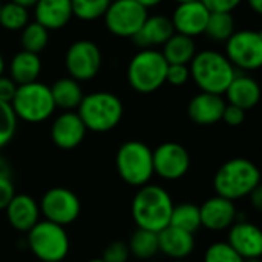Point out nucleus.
<instances>
[{"label":"nucleus","mask_w":262,"mask_h":262,"mask_svg":"<svg viewBox=\"0 0 262 262\" xmlns=\"http://www.w3.org/2000/svg\"><path fill=\"white\" fill-rule=\"evenodd\" d=\"M173 203L170 195L160 186L140 187L132 200V216L138 229L161 232L169 226Z\"/></svg>","instance_id":"1"},{"label":"nucleus","mask_w":262,"mask_h":262,"mask_svg":"<svg viewBox=\"0 0 262 262\" xmlns=\"http://www.w3.org/2000/svg\"><path fill=\"white\" fill-rule=\"evenodd\" d=\"M261 186V172L258 166L247 158H233L226 161L213 177L216 195L236 201L249 196Z\"/></svg>","instance_id":"2"},{"label":"nucleus","mask_w":262,"mask_h":262,"mask_svg":"<svg viewBox=\"0 0 262 262\" xmlns=\"http://www.w3.org/2000/svg\"><path fill=\"white\" fill-rule=\"evenodd\" d=\"M190 77L201 92L223 95L236 75L235 66L216 51H201L189 63Z\"/></svg>","instance_id":"3"},{"label":"nucleus","mask_w":262,"mask_h":262,"mask_svg":"<svg viewBox=\"0 0 262 262\" xmlns=\"http://www.w3.org/2000/svg\"><path fill=\"white\" fill-rule=\"evenodd\" d=\"M78 117L88 130L104 134L118 126L123 118V103L111 92H92L83 95L78 104Z\"/></svg>","instance_id":"4"},{"label":"nucleus","mask_w":262,"mask_h":262,"mask_svg":"<svg viewBox=\"0 0 262 262\" xmlns=\"http://www.w3.org/2000/svg\"><path fill=\"white\" fill-rule=\"evenodd\" d=\"M167 61L160 51L141 49L127 66V80L134 91L152 94L166 83Z\"/></svg>","instance_id":"5"},{"label":"nucleus","mask_w":262,"mask_h":262,"mask_svg":"<svg viewBox=\"0 0 262 262\" xmlns=\"http://www.w3.org/2000/svg\"><path fill=\"white\" fill-rule=\"evenodd\" d=\"M115 166L124 183L134 187H143L154 175L152 150L141 141H126L117 152Z\"/></svg>","instance_id":"6"},{"label":"nucleus","mask_w":262,"mask_h":262,"mask_svg":"<svg viewBox=\"0 0 262 262\" xmlns=\"http://www.w3.org/2000/svg\"><path fill=\"white\" fill-rule=\"evenodd\" d=\"M9 104L15 117L26 123H41L55 111L49 86L40 81L17 86L14 98Z\"/></svg>","instance_id":"7"},{"label":"nucleus","mask_w":262,"mask_h":262,"mask_svg":"<svg viewBox=\"0 0 262 262\" xmlns=\"http://www.w3.org/2000/svg\"><path fill=\"white\" fill-rule=\"evenodd\" d=\"M28 246L41 262L63 261L69 253V238L64 227L51 221H38L28 232Z\"/></svg>","instance_id":"8"},{"label":"nucleus","mask_w":262,"mask_h":262,"mask_svg":"<svg viewBox=\"0 0 262 262\" xmlns=\"http://www.w3.org/2000/svg\"><path fill=\"white\" fill-rule=\"evenodd\" d=\"M103 17L111 34L132 38L149 15L147 9L135 0H112Z\"/></svg>","instance_id":"9"},{"label":"nucleus","mask_w":262,"mask_h":262,"mask_svg":"<svg viewBox=\"0 0 262 262\" xmlns=\"http://www.w3.org/2000/svg\"><path fill=\"white\" fill-rule=\"evenodd\" d=\"M226 43V57L233 66L244 71H256L262 66V34L259 31H235Z\"/></svg>","instance_id":"10"},{"label":"nucleus","mask_w":262,"mask_h":262,"mask_svg":"<svg viewBox=\"0 0 262 262\" xmlns=\"http://www.w3.org/2000/svg\"><path fill=\"white\" fill-rule=\"evenodd\" d=\"M103 57L100 48L91 40L74 41L64 55V64L71 78L80 81L92 80L101 68Z\"/></svg>","instance_id":"11"},{"label":"nucleus","mask_w":262,"mask_h":262,"mask_svg":"<svg viewBox=\"0 0 262 262\" xmlns=\"http://www.w3.org/2000/svg\"><path fill=\"white\" fill-rule=\"evenodd\" d=\"M46 221L58 224L61 227L72 224L81 212V204L78 196L66 187L49 189L38 206Z\"/></svg>","instance_id":"12"},{"label":"nucleus","mask_w":262,"mask_h":262,"mask_svg":"<svg viewBox=\"0 0 262 262\" xmlns=\"http://www.w3.org/2000/svg\"><path fill=\"white\" fill-rule=\"evenodd\" d=\"M152 163L154 173L167 181H175L189 172L190 155L183 144L167 141L152 150Z\"/></svg>","instance_id":"13"},{"label":"nucleus","mask_w":262,"mask_h":262,"mask_svg":"<svg viewBox=\"0 0 262 262\" xmlns=\"http://www.w3.org/2000/svg\"><path fill=\"white\" fill-rule=\"evenodd\" d=\"M210 11L203 5L201 0L180 3L173 12L172 25L177 34L195 37L204 34Z\"/></svg>","instance_id":"14"},{"label":"nucleus","mask_w":262,"mask_h":262,"mask_svg":"<svg viewBox=\"0 0 262 262\" xmlns=\"http://www.w3.org/2000/svg\"><path fill=\"white\" fill-rule=\"evenodd\" d=\"M244 261L259 259L262 256V233L258 226L238 221L230 226L227 243Z\"/></svg>","instance_id":"15"},{"label":"nucleus","mask_w":262,"mask_h":262,"mask_svg":"<svg viewBox=\"0 0 262 262\" xmlns=\"http://www.w3.org/2000/svg\"><path fill=\"white\" fill-rule=\"evenodd\" d=\"M86 130L88 129L84 127L78 114L66 111L54 120L51 126V140L57 147L63 150H71L81 144Z\"/></svg>","instance_id":"16"},{"label":"nucleus","mask_w":262,"mask_h":262,"mask_svg":"<svg viewBox=\"0 0 262 262\" xmlns=\"http://www.w3.org/2000/svg\"><path fill=\"white\" fill-rule=\"evenodd\" d=\"M200 216L201 227L213 232H221L230 229V226L235 223L236 207L233 201L216 195L204 201V204L200 207Z\"/></svg>","instance_id":"17"},{"label":"nucleus","mask_w":262,"mask_h":262,"mask_svg":"<svg viewBox=\"0 0 262 262\" xmlns=\"http://www.w3.org/2000/svg\"><path fill=\"white\" fill-rule=\"evenodd\" d=\"M224 107H226V101L223 95L200 92L190 100L187 106V115L196 124L210 126L221 121Z\"/></svg>","instance_id":"18"},{"label":"nucleus","mask_w":262,"mask_h":262,"mask_svg":"<svg viewBox=\"0 0 262 262\" xmlns=\"http://www.w3.org/2000/svg\"><path fill=\"white\" fill-rule=\"evenodd\" d=\"M5 210L9 224L18 232H29L38 223L40 207L37 201L29 195H14Z\"/></svg>","instance_id":"19"},{"label":"nucleus","mask_w":262,"mask_h":262,"mask_svg":"<svg viewBox=\"0 0 262 262\" xmlns=\"http://www.w3.org/2000/svg\"><path fill=\"white\" fill-rule=\"evenodd\" d=\"M173 34L175 29L170 18L164 15H152L146 18L141 29L132 37V40L140 48L150 49V46L164 45Z\"/></svg>","instance_id":"20"},{"label":"nucleus","mask_w":262,"mask_h":262,"mask_svg":"<svg viewBox=\"0 0 262 262\" xmlns=\"http://www.w3.org/2000/svg\"><path fill=\"white\" fill-rule=\"evenodd\" d=\"M34 8L35 21L48 31L64 28L72 17L71 0H37Z\"/></svg>","instance_id":"21"},{"label":"nucleus","mask_w":262,"mask_h":262,"mask_svg":"<svg viewBox=\"0 0 262 262\" xmlns=\"http://www.w3.org/2000/svg\"><path fill=\"white\" fill-rule=\"evenodd\" d=\"M195 249L193 235L172 226H167L158 232V250L169 258L180 261L187 258Z\"/></svg>","instance_id":"22"},{"label":"nucleus","mask_w":262,"mask_h":262,"mask_svg":"<svg viewBox=\"0 0 262 262\" xmlns=\"http://www.w3.org/2000/svg\"><path fill=\"white\" fill-rule=\"evenodd\" d=\"M229 104L238 106L243 111L252 109L259 103L261 98V88L258 81L249 75H235L232 83L226 91Z\"/></svg>","instance_id":"23"},{"label":"nucleus","mask_w":262,"mask_h":262,"mask_svg":"<svg viewBox=\"0 0 262 262\" xmlns=\"http://www.w3.org/2000/svg\"><path fill=\"white\" fill-rule=\"evenodd\" d=\"M41 71V61L37 54L20 51L17 52L9 64V74L11 78L17 86L28 84L32 81H37V77Z\"/></svg>","instance_id":"24"},{"label":"nucleus","mask_w":262,"mask_h":262,"mask_svg":"<svg viewBox=\"0 0 262 262\" xmlns=\"http://www.w3.org/2000/svg\"><path fill=\"white\" fill-rule=\"evenodd\" d=\"M49 89H51V95H52L55 107L72 111L78 107V104L83 100V91L78 81L71 77L58 78Z\"/></svg>","instance_id":"25"},{"label":"nucleus","mask_w":262,"mask_h":262,"mask_svg":"<svg viewBox=\"0 0 262 262\" xmlns=\"http://www.w3.org/2000/svg\"><path fill=\"white\" fill-rule=\"evenodd\" d=\"M163 46L161 54L167 64H189L195 57V41L192 37L175 32Z\"/></svg>","instance_id":"26"},{"label":"nucleus","mask_w":262,"mask_h":262,"mask_svg":"<svg viewBox=\"0 0 262 262\" xmlns=\"http://www.w3.org/2000/svg\"><path fill=\"white\" fill-rule=\"evenodd\" d=\"M169 226L189 232V233H195L200 227H201V216H200V207L190 203H184V204H178L173 206L172 213H170V221Z\"/></svg>","instance_id":"27"},{"label":"nucleus","mask_w":262,"mask_h":262,"mask_svg":"<svg viewBox=\"0 0 262 262\" xmlns=\"http://www.w3.org/2000/svg\"><path fill=\"white\" fill-rule=\"evenodd\" d=\"M129 252L138 258V259H150L152 256H155L160 250H158V233L150 232V230H144V229H138L129 243Z\"/></svg>","instance_id":"28"},{"label":"nucleus","mask_w":262,"mask_h":262,"mask_svg":"<svg viewBox=\"0 0 262 262\" xmlns=\"http://www.w3.org/2000/svg\"><path fill=\"white\" fill-rule=\"evenodd\" d=\"M235 32L232 12H210L204 34L215 41H227Z\"/></svg>","instance_id":"29"},{"label":"nucleus","mask_w":262,"mask_h":262,"mask_svg":"<svg viewBox=\"0 0 262 262\" xmlns=\"http://www.w3.org/2000/svg\"><path fill=\"white\" fill-rule=\"evenodd\" d=\"M20 41H21L23 51H28V52H32V54H37L38 55L48 46V41H49L48 29L43 28L37 21H29L21 29Z\"/></svg>","instance_id":"30"},{"label":"nucleus","mask_w":262,"mask_h":262,"mask_svg":"<svg viewBox=\"0 0 262 262\" xmlns=\"http://www.w3.org/2000/svg\"><path fill=\"white\" fill-rule=\"evenodd\" d=\"M29 23V12L26 8L12 2L0 8V26L8 31H20Z\"/></svg>","instance_id":"31"},{"label":"nucleus","mask_w":262,"mask_h":262,"mask_svg":"<svg viewBox=\"0 0 262 262\" xmlns=\"http://www.w3.org/2000/svg\"><path fill=\"white\" fill-rule=\"evenodd\" d=\"M112 0H71L72 15L80 20L92 21L101 18Z\"/></svg>","instance_id":"32"},{"label":"nucleus","mask_w":262,"mask_h":262,"mask_svg":"<svg viewBox=\"0 0 262 262\" xmlns=\"http://www.w3.org/2000/svg\"><path fill=\"white\" fill-rule=\"evenodd\" d=\"M17 130V117L9 103L0 101V149L5 147Z\"/></svg>","instance_id":"33"},{"label":"nucleus","mask_w":262,"mask_h":262,"mask_svg":"<svg viewBox=\"0 0 262 262\" xmlns=\"http://www.w3.org/2000/svg\"><path fill=\"white\" fill-rule=\"evenodd\" d=\"M204 262H244V259L227 243H215L206 250Z\"/></svg>","instance_id":"34"},{"label":"nucleus","mask_w":262,"mask_h":262,"mask_svg":"<svg viewBox=\"0 0 262 262\" xmlns=\"http://www.w3.org/2000/svg\"><path fill=\"white\" fill-rule=\"evenodd\" d=\"M129 255H130V252H129L127 244H124L121 241H114L104 249L101 259L104 262H126Z\"/></svg>","instance_id":"35"},{"label":"nucleus","mask_w":262,"mask_h":262,"mask_svg":"<svg viewBox=\"0 0 262 262\" xmlns=\"http://www.w3.org/2000/svg\"><path fill=\"white\" fill-rule=\"evenodd\" d=\"M189 64H167L166 83H170L172 86H183L189 81Z\"/></svg>","instance_id":"36"},{"label":"nucleus","mask_w":262,"mask_h":262,"mask_svg":"<svg viewBox=\"0 0 262 262\" xmlns=\"http://www.w3.org/2000/svg\"><path fill=\"white\" fill-rule=\"evenodd\" d=\"M210 12H232L243 0H201Z\"/></svg>","instance_id":"37"},{"label":"nucleus","mask_w":262,"mask_h":262,"mask_svg":"<svg viewBox=\"0 0 262 262\" xmlns=\"http://www.w3.org/2000/svg\"><path fill=\"white\" fill-rule=\"evenodd\" d=\"M221 120L226 121L229 126H239L246 120V111H243L241 107L233 106V104H226Z\"/></svg>","instance_id":"38"},{"label":"nucleus","mask_w":262,"mask_h":262,"mask_svg":"<svg viewBox=\"0 0 262 262\" xmlns=\"http://www.w3.org/2000/svg\"><path fill=\"white\" fill-rule=\"evenodd\" d=\"M17 91V84L11 77L0 75V101L11 103L14 98V94Z\"/></svg>","instance_id":"39"},{"label":"nucleus","mask_w":262,"mask_h":262,"mask_svg":"<svg viewBox=\"0 0 262 262\" xmlns=\"http://www.w3.org/2000/svg\"><path fill=\"white\" fill-rule=\"evenodd\" d=\"M15 190L9 178H0V210H5L11 200L14 198Z\"/></svg>","instance_id":"40"},{"label":"nucleus","mask_w":262,"mask_h":262,"mask_svg":"<svg viewBox=\"0 0 262 262\" xmlns=\"http://www.w3.org/2000/svg\"><path fill=\"white\" fill-rule=\"evenodd\" d=\"M250 198H252V203H253V206H255V209L256 210H261L262 209V192H261V186L259 187H256L250 195H249Z\"/></svg>","instance_id":"41"},{"label":"nucleus","mask_w":262,"mask_h":262,"mask_svg":"<svg viewBox=\"0 0 262 262\" xmlns=\"http://www.w3.org/2000/svg\"><path fill=\"white\" fill-rule=\"evenodd\" d=\"M9 164L5 158L0 157V178H9Z\"/></svg>","instance_id":"42"},{"label":"nucleus","mask_w":262,"mask_h":262,"mask_svg":"<svg viewBox=\"0 0 262 262\" xmlns=\"http://www.w3.org/2000/svg\"><path fill=\"white\" fill-rule=\"evenodd\" d=\"M135 2H138L141 6H144V8L147 9V8H154V6L160 5L163 0H135Z\"/></svg>","instance_id":"43"},{"label":"nucleus","mask_w":262,"mask_h":262,"mask_svg":"<svg viewBox=\"0 0 262 262\" xmlns=\"http://www.w3.org/2000/svg\"><path fill=\"white\" fill-rule=\"evenodd\" d=\"M250 8L256 12V14H261L262 12V0H247Z\"/></svg>","instance_id":"44"},{"label":"nucleus","mask_w":262,"mask_h":262,"mask_svg":"<svg viewBox=\"0 0 262 262\" xmlns=\"http://www.w3.org/2000/svg\"><path fill=\"white\" fill-rule=\"evenodd\" d=\"M12 3H15V5H20V6H23V8H31V6H34L35 3H37V0H11Z\"/></svg>","instance_id":"45"},{"label":"nucleus","mask_w":262,"mask_h":262,"mask_svg":"<svg viewBox=\"0 0 262 262\" xmlns=\"http://www.w3.org/2000/svg\"><path fill=\"white\" fill-rule=\"evenodd\" d=\"M3 71H5V60H3V57L0 55V75H3Z\"/></svg>","instance_id":"46"},{"label":"nucleus","mask_w":262,"mask_h":262,"mask_svg":"<svg viewBox=\"0 0 262 262\" xmlns=\"http://www.w3.org/2000/svg\"><path fill=\"white\" fill-rule=\"evenodd\" d=\"M86 262H104L101 258H95V259H89V261H86Z\"/></svg>","instance_id":"47"},{"label":"nucleus","mask_w":262,"mask_h":262,"mask_svg":"<svg viewBox=\"0 0 262 262\" xmlns=\"http://www.w3.org/2000/svg\"><path fill=\"white\" fill-rule=\"evenodd\" d=\"M175 2H178V3H187V2H195V0H175Z\"/></svg>","instance_id":"48"},{"label":"nucleus","mask_w":262,"mask_h":262,"mask_svg":"<svg viewBox=\"0 0 262 262\" xmlns=\"http://www.w3.org/2000/svg\"><path fill=\"white\" fill-rule=\"evenodd\" d=\"M173 262H184L183 259H180V261H173Z\"/></svg>","instance_id":"49"},{"label":"nucleus","mask_w":262,"mask_h":262,"mask_svg":"<svg viewBox=\"0 0 262 262\" xmlns=\"http://www.w3.org/2000/svg\"><path fill=\"white\" fill-rule=\"evenodd\" d=\"M0 8H2V3H0Z\"/></svg>","instance_id":"50"},{"label":"nucleus","mask_w":262,"mask_h":262,"mask_svg":"<svg viewBox=\"0 0 262 262\" xmlns=\"http://www.w3.org/2000/svg\"><path fill=\"white\" fill-rule=\"evenodd\" d=\"M58 262H63V261H58Z\"/></svg>","instance_id":"51"}]
</instances>
